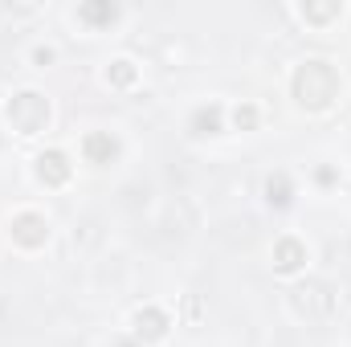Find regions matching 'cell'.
<instances>
[{
  "mask_svg": "<svg viewBox=\"0 0 351 347\" xmlns=\"http://www.w3.org/2000/svg\"><path fill=\"white\" fill-rule=\"evenodd\" d=\"M294 98L306 106V110H323V106H331V98L339 94V74H335V66L331 62H319V58H311V62H302L298 70H294Z\"/></svg>",
  "mask_w": 351,
  "mask_h": 347,
  "instance_id": "obj_1",
  "label": "cell"
},
{
  "mask_svg": "<svg viewBox=\"0 0 351 347\" xmlns=\"http://www.w3.org/2000/svg\"><path fill=\"white\" fill-rule=\"evenodd\" d=\"M45 123H49V102H45L37 90L12 94V102H8V127H12V131L37 135V131H45Z\"/></svg>",
  "mask_w": 351,
  "mask_h": 347,
  "instance_id": "obj_2",
  "label": "cell"
},
{
  "mask_svg": "<svg viewBox=\"0 0 351 347\" xmlns=\"http://www.w3.org/2000/svg\"><path fill=\"white\" fill-rule=\"evenodd\" d=\"M294 311L298 315H306V319H323V315H331V307H335V298H331V286L327 282H319V278H306L298 290H294Z\"/></svg>",
  "mask_w": 351,
  "mask_h": 347,
  "instance_id": "obj_3",
  "label": "cell"
},
{
  "mask_svg": "<svg viewBox=\"0 0 351 347\" xmlns=\"http://www.w3.org/2000/svg\"><path fill=\"white\" fill-rule=\"evenodd\" d=\"M8 233H12V241L25 246V250H37V246L49 241V225H45L41 213H16L12 225H8Z\"/></svg>",
  "mask_w": 351,
  "mask_h": 347,
  "instance_id": "obj_4",
  "label": "cell"
},
{
  "mask_svg": "<svg viewBox=\"0 0 351 347\" xmlns=\"http://www.w3.org/2000/svg\"><path fill=\"white\" fill-rule=\"evenodd\" d=\"M70 156L66 152H41L37 156V180L41 184H49V188H62L66 180H70Z\"/></svg>",
  "mask_w": 351,
  "mask_h": 347,
  "instance_id": "obj_5",
  "label": "cell"
},
{
  "mask_svg": "<svg viewBox=\"0 0 351 347\" xmlns=\"http://www.w3.org/2000/svg\"><path fill=\"white\" fill-rule=\"evenodd\" d=\"M168 327H172V319H168L160 307H143V311L135 315V339H143V344L164 339V335H168Z\"/></svg>",
  "mask_w": 351,
  "mask_h": 347,
  "instance_id": "obj_6",
  "label": "cell"
},
{
  "mask_svg": "<svg viewBox=\"0 0 351 347\" xmlns=\"http://www.w3.org/2000/svg\"><path fill=\"white\" fill-rule=\"evenodd\" d=\"M302 265H306V246L298 237H282L274 246V270L278 274H298Z\"/></svg>",
  "mask_w": 351,
  "mask_h": 347,
  "instance_id": "obj_7",
  "label": "cell"
},
{
  "mask_svg": "<svg viewBox=\"0 0 351 347\" xmlns=\"http://www.w3.org/2000/svg\"><path fill=\"white\" fill-rule=\"evenodd\" d=\"M82 152H86L90 164H110V160L119 156V139H114L110 131H94V135H86Z\"/></svg>",
  "mask_w": 351,
  "mask_h": 347,
  "instance_id": "obj_8",
  "label": "cell"
},
{
  "mask_svg": "<svg viewBox=\"0 0 351 347\" xmlns=\"http://www.w3.org/2000/svg\"><path fill=\"white\" fill-rule=\"evenodd\" d=\"M78 16L94 25V29H102V25H114L119 21V4H110V0H86L82 8H78Z\"/></svg>",
  "mask_w": 351,
  "mask_h": 347,
  "instance_id": "obj_9",
  "label": "cell"
},
{
  "mask_svg": "<svg viewBox=\"0 0 351 347\" xmlns=\"http://www.w3.org/2000/svg\"><path fill=\"white\" fill-rule=\"evenodd\" d=\"M265 200L274 204V208H286L290 200H294V184H290V176L286 172H274L265 180Z\"/></svg>",
  "mask_w": 351,
  "mask_h": 347,
  "instance_id": "obj_10",
  "label": "cell"
},
{
  "mask_svg": "<svg viewBox=\"0 0 351 347\" xmlns=\"http://www.w3.org/2000/svg\"><path fill=\"white\" fill-rule=\"evenodd\" d=\"M221 131V106H200L192 115V135H217Z\"/></svg>",
  "mask_w": 351,
  "mask_h": 347,
  "instance_id": "obj_11",
  "label": "cell"
},
{
  "mask_svg": "<svg viewBox=\"0 0 351 347\" xmlns=\"http://www.w3.org/2000/svg\"><path fill=\"white\" fill-rule=\"evenodd\" d=\"M135 78H139V70H135V62H127V58H119V62L106 66V82H110V86H131Z\"/></svg>",
  "mask_w": 351,
  "mask_h": 347,
  "instance_id": "obj_12",
  "label": "cell"
},
{
  "mask_svg": "<svg viewBox=\"0 0 351 347\" xmlns=\"http://www.w3.org/2000/svg\"><path fill=\"white\" fill-rule=\"evenodd\" d=\"M302 16L315 21V25H323V21H335L339 16V4H302Z\"/></svg>",
  "mask_w": 351,
  "mask_h": 347,
  "instance_id": "obj_13",
  "label": "cell"
},
{
  "mask_svg": "<svg viewBox=\"0 0 351 347\" xmlns=\"http://www.w3.org/2000/svg\"><path fill=\"white\" fill-rule=\"evenodd\" d=\"M233 123H237L241 131H254V127H258V106H250V102L237 106V110H233Z\"/></svg>",
  "mask_w": 351,
  "mask_h": 347,
  "instance_id": "obj_14",
  "label": "cell"
},
{
  "mask_svg": "<svg viewBox=\"0 0 351 347\" xmlns=\"http://www.w3.org/2000/svg\"><path fill=\"white\" fill-rule=\"evenodd\" d=\"M33 62H37V66H49V62H53V49H49V45L33 49Z\"/></svg>",
  "mask_w": 351,
  "mask_h": 347,
  "instance_id": "obj_15",
  "label": "cell"
},
{
  "mask_svg": "<svg viewBox=\"0 0 351 347\" xmlns=\"http://www.w3.org/2000/svg\"><path fill=\"white\" fill-rule=\"evenodd\" d=\"M315 180H319V184H335V168H319Z\"/></svg>",
  "mask_w": 351,
  "mask_h": 347,
  "instance_id": "obj_16",
  "label": "cell"
},
{
  "mask_svg": "<svg viewBox=\"0 0 351 347\" xmlns=\"http://www.w3.org/2000/svg\"><path fill=\"white\" fill-rule=\"evenodd\" d=\"M119 347H135V344H119Z\"/></svg>",
  "mask_w": 351,
  "mask_h": 347,
  "instance_id": "obj_17",
  "label": "cell"
}]
</instances>
